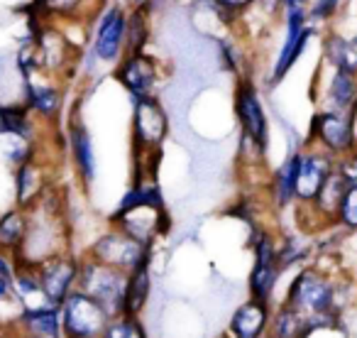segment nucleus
I'll use <instances>...</instances> for the list:
<instances>
[{
  "mask_svg": "<svg viewBox=\"0 0 357 338\" xmlns=\"http://www.w3.org/2000/svg\"><path fill=\"white\" fill-rule=\"evenodd\" d=\"M152 265H142V267L132 270L128 274V287H125V314L130 316H142L144 309L152 302V289H154V279H152Z\"/></svg>",
  "mask_w": 357,
  "mask_h": 338,
  "instance_id": "6ab92c4d",
  "label": "nucleus"
},
{
  "mask_svg": "<svg viewBox=\"0 0 357 338\" xmlns=\"http://www.w3.org/2000/svg\"><path fill=\"white\" fill-rule=\"evenodd\" d=\"M326 57L337 71L357 76V37L345 40V37H331L326 42Z\"/></svg>",
  "mask_w": 357,
  "mask_h": 338,
  "instance_id": "a878e982",
  "label": "nucleus"
},
{
  "mask_svg": "<svg viewBox=\"0 0 357 338\" xmlns=\"http://www.w3.org/2000/svg\"><path fill=\"white\" fill-rule=\"evenodd\" d=\"M125 40H128V17L120 8H110L98 20L93 54L105 64L120 61L125 57Z\"/></svg>",
  "mask_w": 357,
  "mask_h": 338,
  "instance_id": "ddd939ff",
  "label": "nucleus"
},
{
  "mask_svg": "<svg viewBox=\"0 0 357 338\" xmlns=\"http://www.w3.org/2000/svg\"><path fill=\"white\" fill-rule=\"evenodd\" d=\"M298 157L301 152L289 154L282 162V167L274 172L272 179V196L277 206H289L291 201H296V177H298Z\"/></svg>",
  "mask_w": 357,
  "mask_h": 338,
  "instance_id": "b1692460",
  "label": "nucleus"
},
{
  "mask_svg": "<svg viewBox=\"0 0 357 338\" xmlns=\"http://www.w3.org/2000/svg\"><path fill=\"white\" fill-rule=\"evenodd\" d=\"M110 226L154 248V243L172 230V216L167 206H135L128 211H115L110 216Z\"/></svg>",
  "mask_w": 357,
  "mask_h": 338,
  "instance_id": "423d86ee",
  "label": "nucleus"
},
{
  "mask_svg": "<svg viewBox=\"0 0 357 338\" xmlns=\"http://www.w3.org/2000/svg\"><path fill=\"white\" fill-rule=\"evenodd\" d=\"M282 274L284 270L279 267V260H252V270L248 274V297L272 304Z\"/></svg>",
  "mask_w": 357,
  "mask_h": 338,
  "instance_id": "aec40b11",
  "label": "nucleus"
},
{
  "mask_svg": "<svg viewBox=\"0 0 357 338\" xmlns=\"http://www.w3.org/2000/svg\"><path fill=\"white\" fill-rule=\"evenodd\" d=\"M169 135V118L157 96L132 101V147L137 154L159 152Z\"/></svg>",
  "mask_w": 357,
  "mask_h": 338,
  "instance_id": "39448f33",
  "label": "nucleus"
},
{
  "mask_svg": "<svg viewBox=\"0 0 357 338\" xmlns=\"http://www.w3.org/2000/svg\"><path fill=\"white\" fill-rule=\"evenodd\" d=\"M311 138L326 149L328 154H347L355 147L352 138V123L345 113L335 110H323L313 118L311 123Z\"/></svg>",
  "mask_w": 357,
  "mask_h": 338,
  "instance_id": "f8f14e48",
  "label": "nucleus"
},
{
  "mask_svg": "<svg viewBox=\"0 0 357 338\" xmlns=\"http://www.w3.org/2000/svg\"><path fill=\"white\" fill-rule=\"evenodd\" d=\"M223 10H228L230 15H235V13H240V10H245V8L250 6V3H255V0H215Z\"/></svg>",
  "mask_w": 357,
  "mask_h": 338,
  "instance_id": "72a5a7b5",
  "label": "nucleus"
},
{
  "mask_svg": "<svg viewBox=\"0 0 357 338\" xmlns=\"http://www.w3.org/2000/svg\"><path fill=\"white\" fill-rule=\"evenodd\" d=\"M61 333L64 338H103L105 326L110 323V314L96 299L76 289L61 304Z\"/></svg>",
  "mask_w": 357,
  "mask_h": 338,
  "instance_id": "20e7f679",
  "label": "nucleus"
},
{
  "mask_svg": "<svg viewBox=\"0 0 357 338\" xmlns=\"http://www.w3.org/2000/svg\"><path fill=\"white\" fill-rule=\"evenodd\" d=\"M27 226H30V214L17 206L0 216V253L15 258L25 243Z\"/></svg>",
  "mask_w": 357,
  "mask_h": 338,
  "instance_id": "4be33fe9",
  "label": "nucleus"
},
{
  "mask_svg": "<svg viewBox=\"0 0 357 338\" xmlns=\"http://www.w3.org/2000/svg\"><path fill=\"white\" fill-rule=\"evenodd\" d=\"M13 299L20 307V311L25 309H40L47 307L50 299H47L45 289L37 277V270L32 265H17L15 263V277H13Z\"/></svg>",
  "mask_w": 357,
  "mask_h": 338,
  "instance_id": "a211bd4d",
  "label": "nucleus"
},
{
  "mask_svg": "<svg viewBox=\"0 0 357 338\" xmlns=\"http://www.w3.org/2000/svg\"><path fill=\"white\" fill-rule=\"evenodd\" d=\"M15 328L20 336L30 338H64L61 333V309L47 304L40 309H25L17 314Z\"/></svg>",
  "mask_w": 357,
  "mask_h": 338,
  "instance_id": "2eb2a0df",
  "label": "nucleus"
},
{
  "mask_svg": "<svg viewBox=\"0 0 357 338\" xmlns=\"http://www.w3.org/2000/svg\"><path fill=\"white\" fill-rule=\"evenodd\" d=\"M115 79L123 84V89L132 96V101L154 96L159 81V64L154 57L137 52V54H125L115 69Z\"/></svg>",
  "mask_w": 357,
  "mask_h": 338,
  "instance_id": "1a4fd4ad",
  "label": "nucleus"
},
{
  "mask_svg": "<svg viewBox=\"0 0 357 338\" xmlns=\"http://www.w3.org/2000/svg\"><path fill=\"white\" fill-rule=\"evenodd\" d=\"M287 10H306V0H282Z\"/></svg>",
  "mask_w": 357,
  "mask_h": 338,
  "instance_id": "e433bc0d",
  "label": "nucleus"
},
{
  "mask_svg": "<svg viewBox=\"0 0 357 338\" xmlns=\"http://www.w3.org/2000/svg\"><path fill=\"white\" fill-rule=\"evenodd\" d=\"M335 169L340 172V177L345 179L347 186H357V154L342 157L340 162L335 164Z\"/></svg>",
  "mask_w": 357,
  "mask_h": 338,
  "instance_id": "7c9ffc66",
  "label": "nucleus"
},
{
  "mask_svg": "<svg viewBox=\"0 0 357 338\" xmlns=\"http://www.w3.org/2000/svg\"><path fill=\"white\" fill-rule=\"evenodd\" d=\"M144 42H147V17H144V8H137L128 20L125 54H137V52H144Z\"/></svg>",
  "mask_w": 357,
  "mask_h": 338,
  "instance_id": "cd10ccee",
  "label": "nucleus"
},
{
  "mask_svg": "<svg viewBox=\"0 0 357 338\" xmlns=\"http://www.w3.org/2000/svg\"><path fill=\"white\" fill-rule=\"evenodd\" d=\"M37 277H40V284L45 289L47 299L54 307H61V304L69 299V294H74L79 289V272H81V253H61L54 255V258L45 260V263L37 265Z\"/></svg>",
  "mask_w": 357,
  "mask_h": 338,
  "instance_id": "0eeeda50",
  "label": "nucleus"
},
{
  "mask_svg": "<svg viewBox=\"0 0 357 338\" xmlns=\"http://www.w3.org/2000/svg\"><path fill=\"white\" fill-rule=\"evenodd\" d=\"M235 115H238L240 128H243V138H248L250 142H255L259 149L267 152V145H269L267 113L262 108L257 89L248 79L240 81L238 89H235Z\"/></svg>",
  "mask_w": 357,
  "mask_h": 338,
  "instance_id": "6e6552de",
  "label": "nucleus"
},
{
  "mask_svg": "<svg viewBox=\"0 0 357 338\" xmlns=\"http://www.w3.org/2000/svg\"><path fill=\"white\" fill-rule=\"evenodd\" d=\"M0 338H17L15 323H0Z\"/></svg>",
  "mask_w": 357,
  "mask_h": 338,
  "instance_id": "f704fd0d",
  "label": "nucleus"
},
{
  "mask_svg": "<svg viewBox=\"0 0 357 338\" xmlns=\"http://www.w3.org/2000/svg\"><path fill=\"white\" fill-rule=\"evenodd\" d=\"M272 304L259 302V299H243L238 307L230 311L225 323V338H267L272 326Z\"/></svg>",
  "mask_w": 357,
  "mask_h": 338,
  "instance_id": "9d476101",
  "label": "nucleus"
},
{
  "mask_svg": "<svg viewBox=\"0 0 357 338\" xmlns=\"http://www.w3.org/2000/svg\"><path fill=\"white\" fill-rule=\"evenodd\" d=\"M25 105L45 120H54L61 110V91L54 84H42L37 79L25 81Z\"/></svg>",
  "mask_w": 357,
  "mask_h": 338,
  "instance_id": "412c9836",
  "label": "nucleus"
},
{
  "mask_svg": "<svg viewBox=\"0 0 357 338\" xmlns=\"http://www.w3.org/2000/svg\"><path fill=\"white\" fill-rule=\"evenodd\" d=\"M333 172H335V162H333V157L328 152H321V149L301 152L296 177V201L313 204Z\"/></svg>",
  "mask_w": 357,
  "mask_h": 338,
  "instance_id": "9b49d317",
  "label": "nucleus"
},
{
  "mask_svg": "<svg viewBox=\"0 0 357 338\" xmlns=\"http://www.w3.org/2000/svg\"><path fill=\"white\" fill-rule=\"evenodd\" d=\"M84 0H37V13L42 15H74Z\"/></svg>",
  "mask_w": 357,
  "mask_h": 338,
  "instance_id": "c756f323",
  "label": "nucleus"
},
{
  "mask_svg": "<svg viewBox=\"0 0 357 338\" xmlns=\"http://www.w3.org/2000/svg\"><path fill=\"white\" fill-rule=\"evenodd\" d=\"M125 287H128V274L125 272L81 255L79 289L89 294L91 299H96L110 316L125 314Z\"/></svg>",
  "mask_w": 357,
  "mask_h": 338,
  "instance_id": "7ed1b4c3",
  "label": "nucleus"
},
{
  "mask_svg": "<svg viewBox=\"0 0 357 338\" xmlns=\"http://www.w3.org/2000/svg\"><path fill=\"white\" fill-rule=\"evenodd\" d=\"M81 255L96 260L100 265H108V267H115L120 272L130 274L132 270L142 267V265L154 263V248L139 243V240L130 238L128 233L118 228H105L103 233H98Z\"/></svg>",
  "mask_w": 357,
  "mask_h": 338,
  "instance_id": "f03ea898",
  "label": "nucleus"
},
{
  "mask_svg": "<svg viewBox=\"0 0 357 338\" xmlns=\"http://www.w3.org/2000/svg\"><path fill=\"white\" fill-rule=\"evenodd\" d=\"M103 338H149V331L144 326L142 316L120 314V316L110 318V323L103 331Z\"/></svg>",
  "mask_w": 357,
  "mask_h": 338,
  "instance_id": "bb28decb",
  "label": "nucleus"
},
{
  "mask_svg": "<svg viewBox=\"0 0 357 338\" xmlns=\"http://www.w3.org/2000/svg\"><path fill=\"white\" fill-rule=\"evenodd\" d=\"M8 69H10V59H8L6 52H0V81L8 79Z\"/></svg>",
  "mask_w": 357,
  "mask_h": 338,
  "instance_id": "c9c22d12",
  "label": "nucleus"
},
{
  "mask_svg": "<svg viewBox=\"0 0 357 338\" xmlns=\"http://www.w3.org/2000/svg\"><path fill=\"white\" fill-rule=\"evenodd\" d=\"M69 149H71V159H74V167L79 172L81 182L86 186L93 184L96 179V149H93V140L91 133L81 120H71L69 125Z\"/></svg>",
  "mask_w": 357,
  "mask_h": 338,
  "instance_id": "f3484780",
  "label": "nucleus"
},
{
  "mask_svg": "<svg viewBox=\"0 0 357 338\" xmlns=\"http://www.w3.org/2000/svg\"><path fill=\"white\" fill-rule=\"evenodd\" d=\"M355 103H357V76L335 69L331 84H328V110L345 113Z\"/></svg>",
  "mask_w": 357,
  "mask_h": 338,
  "instance_id": "393cba45",
  "label": "nucleus"
},
{
  "mask_svg": "<svg viewBox=\"0 0 357 338\" xmlns=\"http://www.w3.org/2000/svg\"><path fill=\"white\" fill-rule=\"evenodd\" d=\"M17 338H30V336H20V333H17Z\"/></svg>",
  "mask_w": 357,
  "mask_h": 338,
  "instance_id": "4c0bfd02",
  "label": "nucleus"
},
{
  "mask_svg": "<svg viewBox=\"0 0 357 338\" xmlns=\"http://www.w3.org/2000/svg\"><path fill=\"white\" fill-rule=\"evenodd\" d=\"M313 30L306 27V10H287V40H284L279 57L272 69V84H279L289 74L296 59L303 54Z\"/></svg>",
  "mask_w": 357,
  "mask_h": 338,
  "instance_id": "4468645a",
  "label": "nucleus"
},
{
  "mask_svg": "<svg viewBox=\"0 0 357 338\" xmlns=\"http://www.w3.org/2000/svg\"><path fill=\"white\" fill-rule=\"evenodd\" d=\"M13 277H15V274L0 272V304L13 302Z\"/></svg>",
  "mask_w": 357,
  "mask_h": 338,
  "instance_id": "473e14b6",
  "label": "nucleus"
},
{
  "mask_svg": "<svg viewBox=\"0 0 357 338\" xmlns=\"http://www.w3.org/2000/svg\"><path fill=\"white\" fill-rule=\"evenodd\" d=\"M47 194V175L42 162L30 159L22 167L15 169V206L17 209H35Z\"/></svg>",
  "mask_w": 357,
  "mask_h": 338,
  "instance_id": "dca6fc26",
  "label": "nucleus"
},
{
  "mask_svg": "<svg viewBox=\"0 0 357 338\" xmlns=\"http://www.w3.org/2000/svg\"><path fill=\"white\" fill-rule=\"evenodd\" d=\"M0 138L35 142V123L25 103H0Z\"/></svg>",
  "mask_w": 357,
  "mask_h": 338,
  "instance_id": "5701e85b",
  "label": "nucleus"
},
{
  "mask_svg": "<svg viewBox=\"0 0 357 338\" xmlns=\"http://www.w3.org/2000/svg\"><path fill=\"white\" fill-rule=\"evenodd\" d=\"M337 6H340V0H316L311 8V20H316V22L328 20V17L337 10Z\"/></svg>",
  "mask_w": 357,
  "mask_h": 338,
  "instance_id": "2f4dec72",
  "label": "nucleus"
},
{
  "mask_svg": "<svg viewBox=\"0 0 357 338\" xmlns=\"http://www.w3.org/2000/svg\"><path fill=\"white\" fill-rule=\"evenodd\" d=\"M335 221H340V226H345V228L357 230V186H350V189H347Z\"/></svg>",
  "mask_w": 357,
  "mask_h": 338,
  "instance_id": "c85d7f7f",
  "label": "nucleus"
},
{
  "mask_svg": "<svg viewBox=\"0 0 357 338\" xmlns=\"http://www.w3.org/2000/svg\"><path fill=\"white\" fill-rule=\"evenodd\" d=\"M289 309L301 314L311 331L318 326H335L337 318V284L316 267H306L291 279L284 302Z\"/></svg>",
  "mask_w": 357,
  "mask_h": 338,
  "instance_id": "f257e3e1",
  "label": "nucleus"
}]
</instances>
